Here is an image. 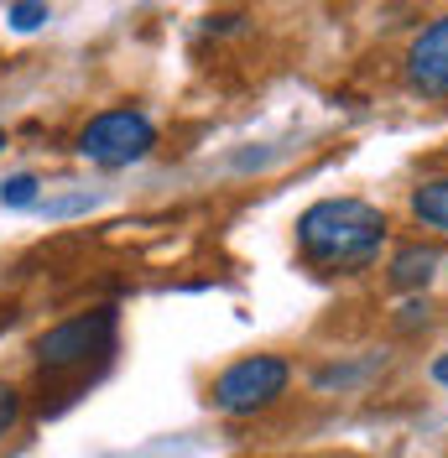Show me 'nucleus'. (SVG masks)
<instances>
[{"label": "nucleus", "instance_id": "1", "mask_svg": "<svg viewBox=\"0 0 448 458\" xmlns=\"http://www.w3.org/2000/svg\"><path fill=\"white\" fill-rule=\"evenodd\" d=\"M386 245V214L365 199H323L297 219V250L318 271H365Z\"/></svg>", "mask_w": 448, "mask_h": 458}, {"label": "nucleus", "instance_id": "2", "mask_svg": "<svg viewBox=\"0 0 448 458\" xmlns=\"http://www.w3.org/2000/svg\"><path fill=\"white\" fill-rule=\"evenodd\" d=\"M115 328H120V313L115 308L73 313V318H63V323H53L47 334H37L31 360H37V370H47V375L84 370L89 360H105L115 349Z\"/></svg>", "mask_w": 448, "mask_h": 458}, {"label": "nucleus", "instance_id": "3", "mask_svg": "<svg viewBox=\"0 0 448 458\" xmlns=\"http://www.w3.org/2000/svg\"><path fill=\"white\" fill-rule=\"evenodd\" d=\"M151 146H157V125L131 105L99 110L79 131V157L94 162V167H131L141 157H151Z\"/></svg>", "mask_w": 448, "mask_h": 458}, {"label": "nucleus", "instance_id": "4", "mask_svg": "<svg viewBox=\"0 0 448 458\" xmlns=\"http://www.w3.org/2000/svg\"><path fill=\"white\" fill-rule=\"evenodd\" d=\"M287 380H292V365L281 354H246L214 380L209 401L224 417H251L261 406H271L277 396H287Z\"/></svg>", "mask_w": 448, "mask_h": 458}, {"label": "nucleus", "instance_id": "5", "mask_svg": "<svg viewBox=\"0 0 448 458\" xmlns=\"http://www.w3.org/2000/svg\"><path fill=\"white\" fill-rule=\"evenodd\" d=\"M407 84L427 99H448V16H438L407 53Z\"/></svg>", "mask_w": 448, "mask_h": 458}, {"label": "nucleus", "instance_id": "6", "mask_svg": "<svg viewBox=\"0 0 448 458\" xmlns=\"http://www.w3.org/2000/svg\"><path fill=\"white\" fill-rule=\"evenodd\" d=\"M433 266H438V250H433V245H407V250H396V260H392V286H401V292L427 286Z\"/></svg>", "mask_w": 448, "mask_h": 458}, {"label": "nucleus", "instance_id": "7", "mask_svg": "<svg viewBox=\"0 0 448 458\" xmlns=\"http://www.w3.org/2000/svg\"><path fill=\"white\" fill-rule=\"evenodd\" d=\"M412 214L427 229H448V177H433V182L412 188Z\"/></svg>", "mask_w": 448, "mask_h": 458}, {"label": "nucleus", "instance_id": "8", "mask_svg": "<svg viewBox=\"0 0 448 458\" xmlns=\"http://www.w3.org/2000/svg\"><path fill=\"white\" fill-rule=\"evenodd\" d=\"M0 203H5V208H31V203H37V177H31V172L5 177V182H0Z\"/></svg>", "mask_w": 448, "mask_h": 458}, {"label": "nucleus", "instance_id": "9", "mask_svg": "<svg viewBox=\"0 0 448 458\" xmlns=\"http://www.w3.org/2000/svg\"><path fill=\"white\" fill-rule=\"evenodd\" d=\"M22 422V391L11 380H0V443L11 437V428Z\"/></svg>", "mask_w": 448, "mask_h": 458}, {"label": "nucleus", "instance_id": "10", "mask_svg": "<svg viewBox=\"0 0 448 458\" xmlns=\"http://www.w3.org/2000/svg\"><path fill=\"white\" fill-rule=\"evenodd\" d=\"M47 21V5L42 0H16V11H11V27L16 31H37Z\"/></svg>", "mask_w": 448, "mask_h": 458}, {"label": "nucleus", "instance_id": "11", "mask_svg": "<svg viewBox=\"0 0 448 458\" xmlns=\"http://www.w3.org/2000/svg\"><path fill=\"white\" fill-rule=\"evenodd\" d=\"M427 323V302H412V308H401V328H418Z\"/></svg>", "mask_w": 448, "mask_h": 458}, {"label": "nucleus", "instance_id": "12", "mask_svg": "<svg viewBox=\"0 0 448 458\" xmlns=\"http://www.w3.org/2000/svg\"><path fill=\"white\" fill-rule=\"evenodd\" d=\"M433 380H438V386H448V354H438V360H433Z\"/></svg>", "mask_w": 448, "mask_h": 458}, {"label": "nucleus", "instance_id": "13", "mask_svg": "<svg viewBox=\"0 0 448 458\" xmlns=\"http://www.w3.org/2000/svg\"><path fill=\"white\" fill-rule=\"evenodd\" d=\"M0 146H5V131H0Z\"/></svg>", "mask_w": 448, "mask_h": 458}]
</instances>
